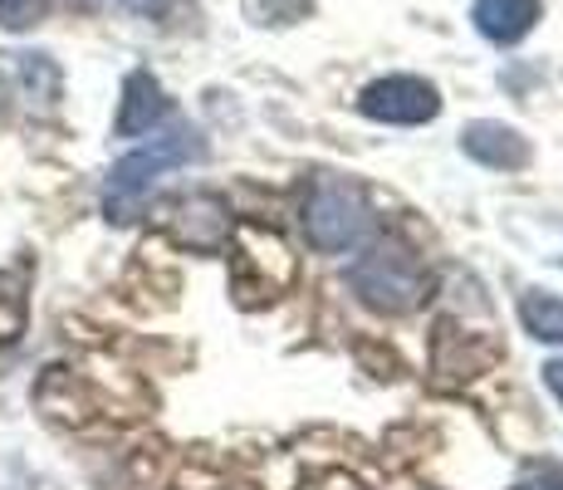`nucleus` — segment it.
Instances as JSON below:
<instances>
[{
    "instance_id": "f257e3e1",
    "label": "nucleus",
    "mask_w": 563,
    "mask_h": 490,
    "mask_svg": "<svg viewBox=\"0 0 563 490\" xmlns=\"http://www.w3.org/2000/svg\"><path fill=\"white\" fill-rule=\"evenodd\" d=\"M206 157V138L191 123H172L167 133H153L143 148H133L128 157L113 162V172L103 177V216L118 226L137 221L147 206V196L162 182V172L191 167Z\"/></svg>"
},
{
    "instance_id": "f03ea898",
    "label": "nucleus",
    "mask_w": 563,
    "mask_h": 490,
    "mask_svg": "<svg viewBox=\"0 0 563 490\" xmlns=\"http://www.w3.org/2000/svg\"><path fill=\"white\" fill-rule=\"evenodd\" d=\"M305 236L323 255H349L373 236V202L353 177L313 172L305 187Z\"/></svg>"
},
{
    "instance_id": "7ed1b4c3",
    "label": "nucleus",
    "mask_w": 563,
    "mask_h": 490,
    "mask_svg": "<svg viewBox=\"0 0 563 490\" xmlns=\"http://www.w3.org/2000/svg\"><path fill=\"white\" fill-rule=\"evenodd\" d=\"M349 290L377 314H407L431 294V275L417 260V250L402 241H373L353 260Z\"/></svg>"
},
{
    "instance_id": "20e7f679",
    "label": "nucleus",
    "mask_w": 563,
    "mask_h": 490,
    "mask_svg": "<svg viewBox=\"0 0 563 490\" xmlns=\"http://www.w3.org/2000/svg\"><path fill=\"white\" fill-rule=\"evenodd\" d=\"M358 113L377 123H431L441 113V94L417 74H387L358 94Z\"/></svg>"
},
{
    "instance_id": "39448f33",
    "label": "nucleus",
    "mask_w": 563,
    "mask_h": 490,
    "mask_svg": "<svg viewBox=\"0 0 563 490\" xmlns=\"http://www.w3.org/2000/svg\"><path fill=\"white\" fill-rule=\"evenodd\" d=\"M231 226H235L231 221V206H225L221 196H211V192L181 196V202L167 211L172 241L187 246V250H197V255H216V250L231 241Z\"/></svg>"
},
{
    "instance_id": "423d86ee",
    "label": "nucleus",
    "mask_w": 563,
    "mask_h": 490,
    "mask_svg": "<svg viewBox=\"0 0 563 490\" xmlns=\"http://www.w3.org/2000/svg\"><path fill=\"white\" fill-rule=\"evenodd\" d=\"M167 118H172V104H167V94H162V84L153 79V74H147V69L128 74L123 108H118L113 133L118 138H153Z\"/></svg>"
},
{
    "instance_id": "0eeeda50",
    "label": "nucleus",
    "mask_w": 563,
    "mask_h": 490,
    "mask_svg": "<svg viewBox=\"0 0 563 490\" xmlns=\"http://www.w3.org/2000/svg\"><path fill=\"white\" fill-rule=\"evenodd\" d=\"M461 148L471 152L481 167H495V172H519L529 167V143L515 133L510 123H471L461 138Z\"/></svg>"
},
{
    "instance_id": "6e6552de",
    "label": "nucleus",
    "mask_w": 563,
    "mask_h": 490,
    "mask_svg": "<svg viewBox=\"0 0 563 490\" xmlns=\"http://www.w3.org/2000/svg\"><path fill=\"white\" fill-rule=\"evenodd\" d=\"M539 10H544L539 0H475L471 20L485 40H495V45H515V40H525L529 30L539 25Z\"/></svg>"
},
{
    "instance_id": "1a4fd4ad",
    "label": "nucleus",
    "mask_w": 563,
    "mask_h": 490,
    "mask_svg": "<svg viewBox=\"0 0 563 490\" xmlns=\"http://www.w3.org/2000/svg\"><path fill=\"white\" fill-rule=\"evenodd\" d=\"M519 319L539 344H563V300L549 290H529L519 300Z\"/></svg>"
},
{
    "instance_id": "9d476101",
    "label": "nucleus",
    "mask_w": 563,
    "mask_h": 490,
    "mask_svg": "<svg viewBox=\"0 0 563 490\" xmlns=\"http://www.w3.org/2000/svg\"><path fill=\"white\" fill-rule=\"evenodd\" d=\"M15 74L35 104H54V94H59V69L49 64V54H15Z\"/></svg>"
},
{
    "instance_id": "9b49d317",
    "label": "nucleus",
    "mask_w": 563,
    "mask_h": 490,
    "mask_svg": "<svg viewBox=\"0 0 563 490\" xmlns=\"http://www.w3.org/2000/svg\"><path fill=\"white\" fill-rule=\"evenodd\" d=\"M25 334V280L0 270V344H15Z\"/></svg>"
},
{
    "instance_id": "f8f14e48",
    "label": "nucleus",
    "mask_w": 563,
    "mask_h": 490,
    "mask_svg": "<svg viewBox=\"0 0 563 490\" xmlns=\"http://www.w3.org/2000/svg\"><path fill=\"white\" fill-rule=\"evenodd\" d=\"M49 0H0V30H35Z\"/></svg>"
},
{
    "instance_id": "ddd939ff",
    "label": "nucleus",
    "mask_w": 563,
    "mask_h": 490,
    "mask_svg": "<svg viewBox=\"0 0 563 490\" xmlns=\"http://www.w3.org/2000/svg\"><path fill=\"white\" fill-rule=\"evenodd\" d=\"M84 6H118V10H133V15H162L167 0H84Z\"/></svg>"
},
{
    "instance_id": "4468645a",
    "label": "nucleus",
    "mask_w": 563,
    "mask_h": 490,
    "mask_svg": "<svg viewBox=\"0 0 563 490\" xmlns=\"http://www.w3.org/2000/svg\"><path fill=\"white\" fill-rule=\"evenodd\" d=\"M519 490H563V471H554V466H539V471L529 476Z\"/></svg>"
},
{
    "instance_id": "2eb2a0df",
    "label": "nucleus",
    "mask_w": 563,
    "mask_h": 490,
    "mask_svg": "<svg viewBox=\"0 0 563 490\" xmlns=\"http://www.w3.org/2000/svg\"><path fill=\"white\" fill-rule=\"evenodd\" d=\"M544 383H549V392L563 402V358H554V363H544Z\"/></svg>"
}]
</instances>
